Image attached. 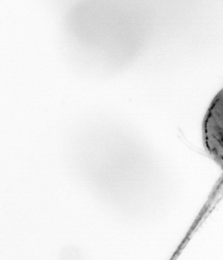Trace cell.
Masks as SVG:
<instances>
[{"mask_svg":"<svg viewBox=\"0 0 223 260\" xmlns=\"http://www.w3.org/2000/svg\"><path fill=\"white\" fill-rule=\"evenodd\" d=\"M220 101L215 103L206 116L204 125V141L209 154L221 166L222 164V117Z\"/></svg>","mask_w":223,"mask_h":260,"instance_id":"obj_1","label":"cell"}]
</instances>
